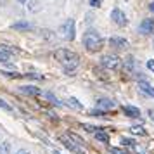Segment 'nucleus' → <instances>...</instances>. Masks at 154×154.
Wrapping results in <instances>:
<instances>
[{
	"label": "nucleus",
	"mask_w": 154,
	"mask_h": 154,
	"mask_svg": "<svg viewBox=\"0 0 154 154\" xmlns=\"http://www.w3.org/2000/svg\"><path fill=\"white\" fill-rule=\"evenodd\" d=\"M54 57L59 61V64H63L64 68H66L68 73H73V69L78 66V61H80V57H78L76 52H73V50H69V49H59V50H56Z\"/></svg>",
	"instance_id": "1"
},
{
	"label": "nucleus",
	"mask_w": 154,
	"mask_h": 154,
	"mask_svg": "<svg viewBox=\"0 0 154 154\" xmlns=\"http://www.w3.org/2000/svg\"><path fill=\"white\" fill-rule=\"evenodd\" d=\"M83 45L88 52H99L104 45V38L99 35L95 29H88L83 35Z\"/></svg>",
	"instance_id": "2"
},
{
	"label": "nucleus",
	"mask_w": 154,
	"mask_h": 154,
	"mask_svg": "<svg viewBox=\"0 0 154 154\" xmlns=\"http://www.w3.org/2000/svg\"><path fill=\"white\" fill-rule=\"evenodd\" d=\"M57 33L59 36L63 38V40H75V19H68V21H64L59 29H57Z\"/></svg>",
	"instance_id": "3"
},
{
	"label": "nucleus",
	"mask_w": 154,
	"mask_h": 154,
	"mask_svg": "<svg viewBox=\"0 0 154 154\" xmlns=\"http://www.w3.org/2000/svg\"><path fill=\"white\" fill-rule=\"evenodd\" d=\"M100 64H102L104 68H107V69H116V68H119V64H121V59H119L118 56L107 54V56H104L100 59Z\"/></svg>",
	"instance_id": "4"
},
{
	"label": "nucleus",
	"mask_w": 154,
	"mask_h": 154,
	"mask_svg": "<svg viewBox=\"0 0 154 154\" xmlns=\"http://www.w3.org/2000/svg\"><path fill=\"white\" fill-rule=\"evenodd\" d=\"M111 19L116 23L118 26H126V23H128L125 12H123L121 9H112L111 11Z\"/></svg>",
	"instance_id": "5"
},
{
	"label": "nucleus",
	"mask_w": 154,
	"mask_h": 154,
	"mask_svg": "<svg viewBox=\"0 0 154 154\" xmlns=\"http://www.w3.org/2000/svg\"><path fill=\"white\" fill-rule=\"evenodd\" d=\"M59 140H61V142L64 144V147H66V149H69L71 152H76V154H85L83 151L80 149V146H76V144H75V142H73V140H71L69 137H68V135H61V137H59Z\"/></svg>",
	"instance_id": "6"
},
{
	"label": "nucleus",
	"mask_w": 154,
	"mask_h": 154,
	"mask_svg": "<svg viewBox=\"0 0 154 154\" xmlns=\"http://www.w3.org/2000/svg\"><path fill=\"white\" fill-rule=\"evenodd\" d=\"M109 45L114 47V49H126L128 42H126L125 38H121V36H111L109 38Z\"/></svg>",
	"instance_id": "7"
},
{
	"label": "nucleus",
	"mask_w": 154,
	"mask_h": 154,
	"mask_svg": "<svg viewBox=\"0 0 154 154\" xmlns=\"http://www.w3.org/2000/svg\"><path fill=\"white\" fill-rule=\"evenodd\" d=\"M140 33H144V35H147V33H152L154 31V19H144V21L140 23Z\"/></svg>",
	"instance_id": "8"
},
{
	"label": "nucleus",
	"mask_w": 154,
	"mask_h": 154,
	"mask_svg": "<svg viewBox=\"0 0 154 154\" xmlns=\"http://www.w3.org/2000/svg\"><path fill=\"white\" fill-rule=\"evenodd\" d=\"M114 107V102L111 99H99L97 100V109L99 111H107V109H112Z\"/></svg>",
	"instance_id": "9"
},
{
	"label": "nucleus",
	"mask_w": 154,
	"mask_h": 154,
	"mask_svg": "<svg viewBox=\"0 0 154 154\" xmlns=\"http://www.w3.org/2000/svg\"><path fill=\"white\" fill-rule=\"evenodd\" d=\"M19 88H21V92L26 94V95H40V94H42V90L36 88V87H33V85H24V87H19Z\"/></svg>",
	"instance_id": "10"
},
{
	"label": "nucleus",
	"mask_w": 154,
	"mask_h": 154,
	"mask_svg": "<svg viewBox=\"0 0 154 154\" xmlns=\"http://www.w3.org/2000/svg\"><path fill=\"white\" fill-rule=\"evenodd\" d=\"M139 88L144 92V94H147V95L154 97V87H152V85H149L147 82H144V80H142V82H139Z\"/></svg>",
	"instance_id": "11"
},
{
	"label": "nucleus",
	"mask_w": 154,
	"mask_h": 154,
	"mask_svg": "<svg viewBox=\"0 0 154 154\" xmlns=\"http://www.w3.org/2000/svg\"><path fill=\"white\" fill-rule=\"evenodd\" d=\"M123 112H125L128 118H139L140 116V111L137 107H133V106H125L123 107Z\"/></svg>",
	"instance_id": "12"
},
{
	"label": "nucleus",
	"mask_w": 154,
	"mask_h": 154,
	"mask_svg": "<svg viewBox=\"0 0 154 154\" xmlns=\"http://www.w3.org/2000/svg\"><path fill=\"white\" fill-rule=\"evenodd\" d=\"M26 7H28L29 12H40L42 5H40L38 0H28V2H26Z\"/></svg>",
	"instance_id": "13"
},
{
	"label": "nucleus",
	"mask_w": 154,
	"mask_h": 154,
	"mask_svg": "<svg viewBox=\"0 0 154 154\" xmlns=\"http://www.w3.org/2000/svg\"><path fill=\"white\" fill-rule=\"evenodd\" d=\"M12 28L17 29V31H29L33 26H31L29 23H26V21H19V23H14V24H12Z\"/></svg>",
	"instance_id": "14"
},
{
	"label": "nucleus",
	"mask_w": 154,
	"mask_h": 154,
	"mask_svg": "<svg viewBox=\"0 0 154 154\" xmlns=\"http://www.w3.org/2000/svg\"><path fill=\"white\" fill-rule=\"evenodd\" d=\"M66 102H68V106H69V107L76 109V111H82V109H83V104H80V102H78V99H75V97H69Z\"/></svg>",
	"instance_id": "15"
},
{
	"label": "nucleus",
	"mask_w": 154,
	"mask_h": 154,
	"mask_svg": "<svg viewBox=\"0 0 154 154\" xmlns=\"http://www.w3.org/2000/svg\"><path fill=\"white\" fill-rule=\"evenodd\" d=\"M95 139H97L99 142H102V144H107V142H109V135H107L106 132H102V130L99 128L97 132H95Z\"/></svg>",
	"instance_id": "16"
},
{
	"label": "nucleus",
	"mask_w": 154,
	"mask_h": 154,
	"mask_svg": "<svg viewBox=\"0 0 154 154\" xmlns=\"http://www.w3.org/2000/svg\"><path fill=\"white\" fill-rule=\"evenodd\" d=\"M68 137H69V139L73 140L75 144H76V146H83V144H85V140L82 139L80 135H76V133H73V132H69V133H68Z\"/></svg>",
	"instance_id": "17"
},
{
	"label": "nucleus",
	"mask_w": 154,
	"mask_h": 154,
	"mask_svg": "<svg viewBox=\"0 0 154 154\" xmlns=\"http://www.w3.org/2000/svg\"><path fill=\"white\" fill-rule=\"evenodd\" d=\"M0 50H4L5 54H17L19 52V49H14V47H11V45H0Z\"/></svg>",
	"instance_id": "18"
},
{
	"label": "nucleus",
	"mask_w": 154,
	"mask_h": 154,
	"mask_svg": "<svg viewBox=\"0 0 154 154\" xmlns=\"http://www.w3.org/2000/svg\"><path fill=\"white\" fill-rule=\"evenodd\" d=\"M0 154H11V144L9 142H2L0 144Z\"/></svg>",
	"instance_id": "19"
},
{
	"label": "nucleus",
	"mask_w": 154,
	"mask_h": 154,
	"mask_svg": "<svg viewBox=\"0 0 154 154\" xmlns=\"http://www.w3.org/2000/svg\"><path fill=\"white\" fill-rule=\"evenodd\" d=\"M130 132H132L133 135H146L144 126H132V128H130Z\"/></svg>",
	"instance_id": "20"
},
{
	"label": "nucleus",
	"mask_w": 154,
	"mask_h": 154,
	"mask_svg": "<svg viewBox=\"0 0 154 154\" xmlns=\"http://www.w3.org/2000/svg\"><path fill=\"white\" fill-rule=\"evenodd\" d=\"M121 142H123V146H126V147H135V140H133V139L123 137V139H121Z\"/></svg>",
	"instance_id": "21"
},
{
	"label": "nucleus",
	"mask_w": 154,
	"mask_h": 154,
	"mask_svg": "<svg viewBox=\"0 0 154 154\" xmlns=\"http://www.w3.org/2000/svg\"><path fill=\"white\" fill-rule=\"evenodd\" d=\"M109 152H111V154H128L126 151L119 149V147H109Z\"/></svg>",
	"instance_id": "22"
},
{
	"label": "nucleus",
	"mask_w": 154,
	"mask_h": 154,
	"mask_svg": "<svg viewBox=\"0 0 154 154\" xmlns=\"http://www.w3.org/2000/svg\"><path fill=\"white\" fill-rule=\"evenodd\" d=\"M45 97L49 99V100H50V102H52V104H56V106H59V104H61V102H59V100H57V99L54 97L52 94H50V92H47V94H45Z\"/></svg>",
	"instance_id": "23"
},
{
	"label": "nucleus",
	"mask_w": 154,
	"mask_h": 154,
	"mask_svg": "<svg viewBox=\"0 0 154 154\" xmlns=\"http://www.w3.org/2000/svg\"><path fill=\"white\" fill-rule=\"evenodd\" d=\"M9 59H11V56L5 54L4 50H0V63H9Z\"/></svg>",
	"instance_id": "24"
},
{
	"label": "nucleus",
	"mask_w": 154,
	"mask_h": 154,
	"mask_svg": "<svg viewBox=\"0 0 154 154\" xmlns=\"http://www.w3.org/2000/svg\"><path fill=\"white\" fill-rule=\"evenodd\" d=\"M24 76H26V78H31V80H43L42 75H36V73H26Z\"/></svg>",
	"instance_id": "25"
},
{
	"label": "nucleus",
	"mask_w": 154,
	"mask_h": 154,
	"mask_svg": "<svg viewBox=\"0 0 154 154\" xmlns=\"http://www.w3.org/2000/svg\"><path fill=\"white\" fill-rule=\"evenodd\" d=\"M42 35L45 36V38H49V40H54V38H56V35H52V31H49V29H43Z\"/></svg>",
	"instance_id": "26"
},
{
	"label": "nucleus",
	"mask_w": 154,
	"mask_h": 154,
	"mask_svg": "<svg viewBox=\"0 0 154 154\" xmlns=\"http://www.w3.org/2000/svg\"><path fill=\"white\" fill-rule=\"evenodd\" d=\"M85 128V130H87V132H92V133H95L99 130V128H95V126H92V125H87V123H83V125H82Z\"/></svg>",
	"instance_id": "27"
},
{
	"label": "nucleus",
	"mask_w": 154,
	"mask_h": 154,
	"mask_svg": "<svg viewBox=\"0 0 154 154\" xmlns=\"http://www.w3.org/2000/svg\"><path fill=\"white\" fill-rule=\"evenodd\" d=\"M90 7H100L102 5V0H88Z\"/></svg>",
	"instance_id": "28"
},
{
	"label": "nucleus",
	"mask_w": 154,
	"mask_h": 154,
	"mask_svg": "<svg viewBox=\"0 0 154 154\" xmlns=\"http://www.w3.org/2000/svg\"><path fill=\"white\" fill-rule=\"evenodd\" d=\"M0 107H2L4 111H12V109H11V106H9L5 100H2V99H0Z\"/></svg>",
	"instance_id": "29"
},
{
	"label": "nucleus",
	"mask_w": 154,
	"mask_h": 154,
	"mask_svg": "<svg viewBox=\"0 0 154 154\" xmlns=\"http://www.w3.org/2000/svg\"><path fill=\"white\" fill-rule=\"evenodd\" d=\"M133 64H135V63H133V57H128V59L125 61V66L128 68V69H130V68H133Z\"/></svg>",
	"instance_id": "30"
},
{
	"label": "nucleus",
	"mask_w": 154,
	"mask_h": 154,
	"mask_svg": "<svg viewBox=\"0 0 154 154\" xmlns=\"http://www.w3.org/2000/svg\"><path fill=\"white\" fill-rule=\"evenodd\" d=\"M147 68L154 73V59H149V61H147Z\"/></svg>",
	"instance_id": "31"
},
{
	"label": "nucleus",
	"mask_w": 154,
	"mask_h": 154,
	"mask_svg": "<svg viewBox=\"0 0 154 154\" xmlns=\"http://www.w3.org/2000/svg\"><path fill=\"white\" fill-rule=\"evenodd\" d=\"M16 154H29V151H28V149H19Z\"/></svg>",
	"instance_id": "32"
},
{
	"label": "nucleus",
	"mask_w": 154,
	"mask_h": 154,
	"mask_svg": "<svg viewBox=\"0 0 154 154\" xmlns=\"http://www.w3.org/2000/svg\"><path fill=\"white\" fill-rule=\"evenodd\" d=\"M149 116H151V119H152V121H154V111H152V109L149 111Z\"/></svg>",
	"instance_id": "33"
},
{
	"label": "nucleus",
	"mask_w": 154,
	"mask_h": 154,
	"mask_svg": "<svg viewBox=\"0 0 154 154\" xmlns=\"http://www.w3.org/2000/svg\"><path fill=\"white\" fill-rule=\"evenodd\" d=\"M149 9H151V12H154V2H151V5H149Z\"/></svg>",
	"instance_id": "34"
},
{
	"label": "nucleus",
	"mask_w": 154,
	"mask_h": 154,
	"mask_svg": "<svg viewBox=\"0 0 154 154\" xmlns=\"http://www.w3.org/2000/svg\"><path fill=\"white\" fill-rule=\"evenodd\" d=\"M17 2H19V4H26V2H28V0H17Z\"/></svg>",
	"instance_id": "35"
},
{
	"label": "nucleus",
	"mask_w": 154,
	"mask_h": 154,
	"mask_svg": "<svg viewBox=\"0 0 154 154\" xmlns=\"http://www.w3.org/2000/svg\"><path fill=\"white\" fill-rule=\"evenodd\" d=\"M54 154H63V152H59V151H54Z\"/></svg>",
	"instance_id": "36"
}]
</instances>
